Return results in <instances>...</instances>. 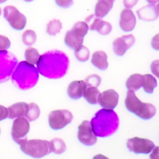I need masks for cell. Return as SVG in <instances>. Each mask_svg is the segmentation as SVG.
<instances>
[{
    "instance_id": "cell-1",
    "label": "cell",
    "mask_w": 159,
    "mask_h": 159,
    "mask_svg": "<svg viewBox=\"0 0 159 159\" xmlns=\"http://www.w3.org/2000/svg\"><path fill=\"white\" fill-rule=\"evenodd\" d=\"M40 74L49 79H59L65 76L69 66L67 55L59 50L46 52L40 56L37 62Z\"/></svg>"
},
{
    "instance_id": "cell-2",
    "label": "cell",
    "mask_w": 159,
    "mask_h": 159,
    "mask_svg": "<svg viewBox=\"0 0 159 159\" xmlns=\"http://www.w3.org/2000/svg\"><path fill=\"white\" fill-rule=\"evenodd\" d=\"M90 123L92 130L97 137L107 138L117 131L119 119L113 110L103 108L96 112Z\"/></svg>"
},
{
    "instance_id": "cell-3",
    "label": "cell",
    "mask_w": 159,
    "mask_h": 159,
    "mask_svg": "<svg viewBox=\"0 0 159 159\" xmlns=\"http://www.w3.org/2000/svg\"><path fill=\"white\" fill-rule=\"evenodd\" d=\"M38 69L27 61H21L17 65L11 75L13 84L21 90H28L34 87L39 80Z\"/></svg>"
},
{
    "instance_id": "cell-4",
    "label": "cell",
    "mask_w": 159,
    "mask_h": 159,
    "mask_svg": "<svg viewBox=\"0 0 159 159\" xmlns=\"http://www.w3.org/2000/svg\"><path fill=\"white\" fill-rule=\"evenodd\" d=\"M126 108L138 117L144 120L152 119L156 114V107L154 105L149 103H143L136 96L134 92L128 91L125 99Z\"/></svg>"
},
{
    "instance_id": "cell-5",
    "label": "cell",
    "mask_w": 159,
    "mask_h": 159,
    "mask_svg": "<svg viewBox=\"0 0 159 159\" xmlns=\"http://www.w3.org/2000/svg\"><path fill=\"white\" fill-rule=\"evenodd\" d=\"M24 154L32 157L39 158L47 155L51 152L49 142L43 139H27L26 138L18 143Z\"/></svg>"
},
{
    "instance_id": "cell-6",
    "label": "cell",
    "mask_w": 159,
    "mask_h": 159,
    "mask_svg": "<svg viewBox=\"0 0 159 159\" xmlns=\"http://www.w3.org/2000/svg\"><path fill=\"white\" fill-rule=\"evenodd\" d=\"M18 65L16 57L7 50H0V83L10 79Z\"/></svg>"
},
{
    "instance_id": "cell-7",
    "label": "cell",
    "mask_w": 159,
    "mask_h": 159,
    "mask_svg": "<svg viewBox=\"0 0 159 159\" xmlns=\"http://www.w3.org/2000/svg\"><path fill=\"white\" fill-rule=\"evenodd\" d=\"M73 119L72 112L69 110L52 111L49 114V127L52 130H61L67 126Z\"/></svg>"
},
{
    "instance_id": "cell-8",
    "label": "cell",
    "mask_w": 159,
    "mask_h": 159,
    "mask_svg": "<svg viewBox=\"0 0 159 159\" xmlns=\"http://www.w3.org/2000/svg\"><path fill=\"white\" fill-rule=\"evenodd\" d=\"M3 16L10 25L15 30H22L26 25V18L13 6H7L3 9Z\"/></svg>"
},
{
    "instance_id": "cell-9",
    "label": "cell",
    "mask_w": 159,
    "mask_h": 159,
    "mask_svg": "<svg viewBox=\"0 0 159 159\" xmlns=\"http://www.w3.org/2000/svg\"><path fill=\"white\" fill-rule=\"evenodd\" d=\"M154 147V143L147 139L134 137L129 139L127 142V149L134 154H150Z\"/></svg>"
},
{
    "instance_id": "cell-10",
    "label": "cell",
    "mask_w": 159,
    "mask_h": 159,
    "mask_svg": "<svg viewBox=\"0 0 159 159\" xmlns=\"http://www.w3.org/2000/svg\"><path fill=\"white\" fill-rule=\"evenodd\" d=\"M78 140L82 144L91 147L96 144L97 142V136L95 134L92 128L90 121L84 120L78 127Z\"/></svg>"
},
{
    "instance_id": "cell-11",
    "label": "cell",
    "mask_w": 159,
    "mask_h": 159,
    "mask_svg": "<svg viewBox=\"0 0 159 159\" xmlns=\"http://www.w3.org/2000/svg\"><path fill=\"white\" fill-rule=\"evenodd\" d=\"M30 130L29 120L25 117H18L13 122L11 128V136L15 143H18L20 140L26 138Z\"/></svg>"
},
{
    "instance_id": "cell-12",
    "label": "cell",
    "mask_w": 159,
    "mask_h": 159,
    "mask_svg": "<svg viewBox=\"0 0 159 159\" xmlns=\"http://www.w3.org/2000/svg\"><path fill=\"white\" fill-rule=\"evenodd\" d=\"M135 42V38L132 34L123 35L120 38H117L114 40L112 46L115 54L122 57L125 54L127 49H130Z\"/></svg>"
},
{
    "instance_id": "cell-13",
    "label": "cell",
    "mask_w": 159,
    "mask_h": 159,
    "mask_svg": "<svg viewBox=\"0 0 159 159\" xmlns=\"http://www.w3.org/2000/svg\"><path fill=\"white\" fill-rule=\"evenodd\" d=\"M85 22L89 25V30H96L102 35H107L110 34L112 30L111 23L106 21H103L100 18L95 17V15H92L87 17Z\"/></svg>"
},
{
    "instance_id": "cell-14",
    "label": "cell",
    "mask_w": 159,
    "mask_h": 159,
    "mask_svg": "<svg viewBox=\"0 0 159 159\" xmlns=\"http://www.w3.org/2000/svg\"><path fill=\"white\" fill-rule=\"evenodd\" d=\"M119 101V94L113 89H108L100 93L98 103L104 109L113 110L117 106Z\"/></svg>"
},
{
    "instance_id": "cell-15",
    "label": "cell",
    "mask_w": 159,
    "mask_h": 159,
    "mask_svg": "<svg viewBox=\"0 0 159 159\" xmlns=\"http://www.w3.org/2000/svg\"><path fill=\"white\" fill-rule=\"evenodd\" d=\"M136 25V17L130 9L125 8L120 13L119 26L124 32H130L134 29Z\"/></svg>"
},
{
    "instance_id": "cell-16",
    "label": "cell",
    "mask_w": 159,
    "mask_h": 159,
    "mask_svg": "<svg viewBox=\"0 0 159 159\" xmlns=\"http://www.w3.org/2000/svg\"><path fill=\"white\" fill-rule=\"evenodd\" d=\"M137 15L139 18L143 21H154L158 18V10L157 6L154 4H149L144 6L140 9L137 10Z\"/></svg>"
},
{
    "instance_id": "cell-17",
    "label": "cell",
    "mask_w": 159,
    "mask_h": 159,
    "mask_svg": "<svg viewBox=\"0 0 159 159\" xmlns=\"http://www.w3.org/2000/svg\"><path fill=\"white\" fill-rule=\"evenodd\" d=\"M87 87V84L84 80H74L71 82L68 86L67 93L72 99H78L83 96L84 89Z\"/></svg>"
},
{
    "instance_id": "cell-18",
    "label": "cell",
    "mask_w": 159,
    "mask_h": 159,
    "mask_svg": "<svg viewBox=\"0 0 159 159\" xmlns=\"http://www.w3.org/2000/svg\"><path fill=\"white\" fill-rule=\"evenodd\" d=\"M7 109L9 119H16L22 116L25 117L29 109V105L25 102H18L11 105Z\"/></svg>"
},
{
    "instance_id": "cell-19",
    "label": "cell",
    "mask_w": 159,
    "mask_h": 159,
    "mask_svg": "<svg viewBox=\"0 0 159 159\" xmlns=\"http://www.w3.org/2000/svg\"><path fill=\"white\" fill-rule=\"evenodd\" d=\"M91 62L95 67L99 70H106L108 68L107 56L106 52L103 51L99 50L93 52Z\"/></svg>"
},
{
    "instance_id": "cell-20",
    "label": "cell",
    "mask_w": 159,
    "mask_h": 159,
    "mask_svg": "<svg viewBox=\"0 0 159 159\" xmlns=\"http://www.w3.org/2000/svg\"><path fill=\"white\" fill-rule=\"evenodd\" d=\"M114 0H98L95 7V16L103 18L111 10Z\"/></svg>"
},
{
    "instance_id": "cell-21",
    "label": "cell",
    "mask_w": 159,
    "mask_h": 159,
    "mask_svg": "<svg viewBox=\"0 0 159 159\" xmlns=\"http://www.w3.org/2000/svg\"><path fill=\"white\" fill-rule=\"evenodd\" d=\"M65 43L68 47L76 49L84 43V38L76 35L72 30H68L65 36Z\"/></svg>"
},
{
    "instance_id": "cell-22",
    "label": "cell",
    "mask_w": 159,
    "mask_h": 159,
    "mask_svg": "<svg viewBox=\"0 0 159 159\" xmlns=\"http://www.w3.org/2000/svg\"><path fill=\"white\" fill-rule=\"evenodd\" d=\"M143 80H144L143 75L139 74V73L132 74L131 76H129L126 81V87L128 89V91L135 92L143 86Z\"/></svg>"
},
{
    "instance_id": "cell-23",
    "label": "cell",
    "mask_w": 159,
    "mask_h": 159,
    "mask_svg": "<svg viewBox=\"0 0 159 159\" xmlns=\"http://www.w3.org/2000/svg\"><path fill=\"white\" fill-rule=\"evenodd\" d=\"M99 95L100 92L99 89L96 87H91V86H87L83 93L84 98L90 104H96L98 103Z\"/></svg>"
},
{
    "instance_id": "cell-24",
    "label": "cell",
    "mask_w": 159,
    "mask_h": 159,
    "mask_svg": "<svg viewBox=\"0 0 159 159\" xmlns=\"http://www.w3.org/2000/svg\"><path fill=\"white\" fill-rule=\"evenodd\" d=\"M143 84L142 87L144 89V92L148 93V94H151L154 92V89L157 87V80L155 78L150 74H145L143 75Z\"/></svg>"
},
{
    "instance_id": "cell-25",
    "label": "cell",
    "mask_w": 159,
    "mask_h": 159,
    "mask_svg": "<svg viewBox=\"0 0 159 159\" xmlns=\"http://www.w3.org/2000/svg\"><path fill=\"white\" fill-rule=\"evenodd\" d=\"M49 145H50L51 151L56 154H62L66 150V148H67L64 140H62L61 139H59V138L52 139L49 142Z\"/></svg>"
},
{
    "instance_id": "cell-26",
    "label": "cell",
    "mask_w": 159,
    "mask_h": 159,
    "mask_svg": "<svg viewBox=\"0 0 159 159\" xmlns=\"http://www.w3.org/2000/svg\"><path fill=\"white\" fill-rule=\"evenodd\" d=\"M62 29V24L58 19H52L49 21L46 26V32L51 36H55L61 32Z\"/></svg>"
},
{
    "instance_id": "cell-27",
    "label": "cell",
    "mask_w": 159,
    "mask_h": 159,
    "mask_svg": "<svg viewBox=\"0 0 159 159\" xmlns=\"http://www.w3.org/2000/svg\"><path fill=\"white\" fill-rule=\"evenodd\" d=\"M28 105H29V109H28V111L25 117L29 121H35L37 119H38L40 114H41L40 107H38V105L34 103H28Z\"/></svg>"
},
{
    "instance_id": "cell-28",
    "label": "cell",
    "mask_w": 159,
    "mask_h": 159,
    "mask_svg": "<svg viewBox=\"0 0 159 159\" xmlns=\"http://www.w3.org/2000/svg\"><path fill=\"white\" fill-rule=\"evenodd\" d=\"M40 56L41 55H40L39 52L34 48H28L25 51V57L26 60L25 61H27L31 65H34L35 64H37Z\"/></svg>"
},
{
    "instance_id": "cell-29",
    "label": "cell",
    "mask_w": 159,
    "mask_h": 159,
    "mask_svg": "<svg viewBox=\"0 0 159 159\" xmlns=\"http://www.w3.org/2000/svg\"><path fill=\"white\" fill-rule=\"evenodd\" d=\"M74 54L79 61L85 62L89 60V56H90V51L86 46H84L82 45L79 48L74 49Z\"/></svg>"
},
{
    "instance_id": "cell-30",
    "label": "cell",
    "mask_w": 159,
    "mask_h": 159,
    "mask_svg": "<svg viewBox=\"0 0 159 159\" xmlns=\"http://www.w3.org/2000/svg\"><path fill=\"white\" fill-rule=\"evenodd\" d=\"M71 30L78 36L84 38L89 31V25L85 22H77L73 25Z\"/></svg>"
},
{
    "instance_id": "cell-31",
    "label": "cell",
    "mask_w": 159,
    "mask_h": 159,
    "mask_svg": "<svg viewBox=\"0 0 159 159\" xmlns=\"http://www.w3.org/2000/svg\"><path fill=\"white\" fill-rule=\"evenodd\" d=\"M37 40L36 33L34 30H25L22 34V42L25 45H32L35 43Z\"/></svg>"
},
{
    "instance_id": "cell-32",
    "label": "cell",
    "mask_w": 159,
    "mask_h": 159,
    "mask_svg": "<svg viewBox=\"0 0 159 159\" xmlns=\"http://www.w3.org/2000/svg\"><path fill=\"white\" fill-rule=\"evenodd\" d=\"M85 83L87 84V86H91V87H96L97 88L99 86L100 83H101V78L98 75L92 74L88 76L86 79L84 80Z\"/></svg>"
},
{
    "instance_id": "cell-33",
    "label": "cell",
    "mask_w": 159,
    "mask_h": 159,
    "mask_svg": "<svg viewBox=\"0 0 159 159\" xmlns=\"http://www.w3.org/2000/svg\"><path fill=\"white\" fill-rule=\"evenodd\" d=\"M11 46V41L5 36L0 35V50H7Z\"/></svg>"
},
{
    "instance_id": "cell-34",
    "label": "cell",
    "mask_w": 159,
    "mask_h": 159,
    "mask_svg": "<svg viewBox=\"0 0 159 159\" xmlns=\"http://www.w3.org/2000/svg\"><path fill=\"white\" fill-rule=\"evenodd\" d=\"M57 5L61 8H69L73 4V0H55Z\"/></svg>"
},
{
    "instance_id": "cell-35",
    "label": "cell",
    "mask_w": 159,
    "mask_h": 159,
    "mask_svg": "<svg viewBox=\"0 0 159 159\" xmlns=\"http://www.w3.org/2000/svg\"><path fill=\"white\" fill-rule=\"evenodd\" d=\"M158 64H159V61L158 60H156L154 61H153L151 63V65H150V69H151L152 72L156 76L158 77L159 74H158Z\"/></svg>"
},
{
    "instance_id": "cell-36",
    "label": "cell",
    "mask_w": 159,
    "mask_h": 159,
    "mask_svg": "<svg viewBox=\"0 0 159 159\" xmlns=\"http://www.w3.org/2000/svg\"><path fill=\"white\" fill-rule=\"evenodd\" d=\"M8 118V109L2 105H0V121Z\"/></svg>"
},
{
    "instance_id": "cell-37",
    "label": "cell",
    "mask_w": 159,
    "mask_h": 159,
    "mask_svg": "<svg viewBox=\"0 0 159 159\" xmlns=\"http://www.w3.org/2000/svg\"><path fill=\"white\" fill-rule=\"evenodd\" d=\"M139 0H123V5L127 9H130L134 7V6L138 3Z\"/></svg>"
},
{
    "instance_id": "cell-38",
    "label": "cell",
    "mask_w": 159,
    "mask_h": 159,
    "mask_svg": "<svg viewBox=\"0 0 159 159\" xmlns=\"http://www.w3.org/2000/svg\"><path fill=\"white\" fill-rule=\"evenodd\" d=\"M158 35H155L151 41V46L155 50H158Z\"/></svg>"
},
{
    "instance_id": "cell-39",
    "label": "cell",
    "mask_w": 159,
    "mask_h": 159,
    "mask_svg": "<svg viewBox=\"0 0 159 159\" xmlns=\"http://www.w3.org/2000/svg\"><path fill=\"white\" fill-rule=\"evenodd\" d=\"M158 152H159V148L158 147H154V148L151 150V154H150V158L152 159H158Z\"/></svg>"
},
{
    "instance_id": "cell-40",
    "label": "cell",
    "mask_w": 159,
    "mask_h": 159,
    "mask_svg": "<svg viewBox=\"0 0 159 159\" xmlns=\"http://www.w3.org/2000/svg\"><path fill=\"white\" fill-rule=\"evenodd\" d=\"M147 1L150 4H156L158 2V0H147Z\"/></svg>"
},
{
    "instance_id": "cell-41",
    "label": "cell",
    "mask_w": 159,
    "mask_h": 159,
    "mask_svg": "<svg viewBox=\"0 0 159 159\" xmlns=\"http://www.w3.org/2000/svg\"><path fill=\"white\" fill-rule=\"evenodd\" d=\"M7 0H0V3H3V2H7Z\"/></svg>"
},
{
    "instance_id": "cell-42",
    "label": "cell",
    "mask_w": 159,
    "mask_h": 159,
    "mask_svg": "<svg viewBox=\"0 0 159 159\" xmlns=\"http://www.w3.org/2000/svg\"><path fill=\"white\" fill-rule=\"evenodd\" d=\"M25 2H32V1H34V0H24Z\"/></svg>"
},
{
    "instance_id": "cell-43",
    "label": "cell",
    "mask_w": 159,
    "mask_h": 159,
    "mask_svg": "<svg viewBox=\"0 0 159 159\" xmlns=\"http://www.w3.org/2000/svg\"><path fill=\"white\" fill-rule=\"evenodd\" d=\"M1 14H2V11H1V8H0V15H1Z\"/></svg>"
},
{
    "instance_id": "cell-44",
    "label": "cell",
    "mask_w": 159,
    "mask_h": 159,
    "mask_svg": "<svg viewBox=\"0 0 159 159\" xmlns=\"http://www.w3.org/2000/svg\"><path fill=\"white\" fill-rule=\"evenodd\" d=\"M0 132H1V130H0Z\"/></svg>"
},
{
    "instance_id": "cell-45",
    "label": "cell",
    "mask_w": 159,
    "mask_h": 159,
    "mask_svg": "<svg viewBox=\"0 0 159 159\" xmlns=\"http://www.w3.org/2000/svg\"><path fill=\"white\" fill-rule=\"evenodd\" d=\"M114 1H115V0H114Z\"/></svg>"
}]
</instances>
